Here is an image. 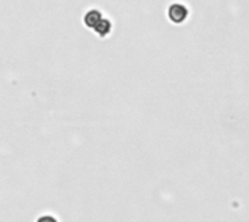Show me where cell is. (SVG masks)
Masks as SVG:
<instances>
[{
	"label": "cell",
	"mask_w": 249,
	"mask_h": 222,
	"mask_svg": "<svg viewBox=\"0 0 249 222\" xmlns=\"http://www.w3.org/2000/svg\"><path fill=\"white\" fill-rule=\"evenodd\" d=\"M168 16L174 23H182L188 17V9L181 3H174L168 10Z\"/></svg>",
	"instance_id": "1"
},
{
	"label": "cell",
	"mask_w": 249,
	"mask_h": 222,
	"mask_svg": "<svg viewBox=\"0 0 249 222\" xmlns=\"http://www.w3.org/2000/svg\"><path fill=\"white\" fill-rule=\"evenodd\" d=\"M38 222H57L54 218H51V217H42L41 220Z\"/></svg>",
	"instance_id": "2"
}]
</instances>
